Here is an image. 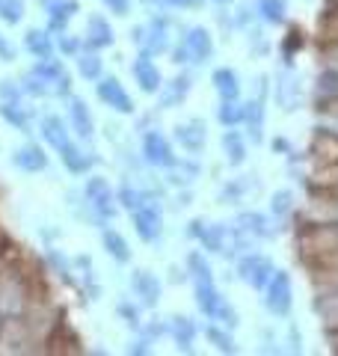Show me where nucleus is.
<instances>
[{"label": "nucleus", "instance_id": "nucleus-1", "mask_svg": "<svg viewBox=\"0 0 338 356\" xmlns=\"http://www.w3.org/2000/svg\"><path fill=\"white\" fill-rule=\"evenodd\" d=\"M24 92L30 95H69L72 92V77L65 72V65L54 57L39 60L33 69L24 74Z\"/></svg>", "mask_w": 338, "mask_h": 356}, {"label": "nucleus", "instance_id": "nucleus-2", "mask_svg": "<svg viewBox=\"0 0 338 356\" xmlns=\"http://www.w3.org/2000/svg\"><path fill=\"white\" fill-rule=\"evenodd\" d=\"M291 303H294V285H291V276L285 270H273L267 282V297H264V306L270 315L276 318H285L291 312Z\"/></svg>", "mask_w": 338, "mask_h": 356}, {"label": "nucleus", "instance_id": "nucleus-3", "mask_svg": "<svg viewBox=\"0 0 338 356\" xmlns=\"http://www.w3.org/2000/svg\"><path fill=\"white\" fill-rule=\"evenodd\" d=\"M214 54V39L205 27H193L184 36L182 48H175V63H205Z\"/></svg>", "mask_w": 338, "mask_h": 356}, {"label": "nucleus", "instance_id": "nucleus-4", "mask_svg": "<svg viewBox=\"0 0 338 356\" xmlns=\"http://www.w3.org/2000/svg\"><path fill=\"white\" fill-rule=\"evenodd\" d=\"M83 196H86V202L92 205V211L98 217H107V220H113L116 217V193H113V187L107 184V178H101V175H92L86 181V187H83Z\"/></svg>", "mask_w": 338, "mask_h": 356}, {"label": "nucleus", "instance_id": "nucleus-5", "mask_svg": "<svg viewBox=\"0 0 338 356\" xmlns=\"http://www.w3.org/2000/svg\"><path fill=\"white\" fill-rule=\"evenodd\" d=\"M134 42H137L145 54H163L169 48V21L152 18L149 24L134 30Z\"/></svg>", "mask_w": 338, "mask_h": 356}, {"label": "nucleus", "instance_id": "nucleus-6", "mask_svg": "<svg viewBox=\"0 0 338 356\" xmlns=\"http://www.w3.org/2000/svg\"><path fill=\"white\" fill-rule=\"evenodd\" d=\"M95 92L98 98L104 102L110 110H116V113H134V102H131V95L125 92V86L119 83V77H98V83H95Z\"/></svg>", "mask_w": 338, "mask_h": 356}, {"label": "nucleus", "instance_id": "nucleus-7", "mask_svg": "<svg viewBox=\"0 0 338 356\" xmlns=\"http://www.w3.org/2000/svg\"><path fill=\"white\" fill-rule=\"evenodd\" d=\"M143 154H145V161H149V163L166 166V170L178 163L172 146H169V140L163 137V134H157V131H149V134L143 137Z\"/></svg>", "mask_w": 338, "mask_h": 356}, {"label": "nucleus", "instance_id": "nucleus-8", "mask_svg": "<svg viewBox=\"0 0 338 356\" xmlns=\"http://www.w3.org/2000/svg\"><path fill=\"white\" fill-rule=\"evenodd\" d=\"M134 229H137V235L145 243H154L157 238H161V232H163L161 211H157L154 205H145V202L140 208H134Z\"/></svg>", "mask_w": 338, "mask_h": 356}, {"label": "nucleus", "instance_id": "nucleus-9", "mask_svg": "<svg viewBox=\"0 0 338 356\" xmlns=\"http://www.w3.org/2000/svg\"><path fill=\"white\" fill-rule=\"evenodd\" d=\"M241 280L243 282H250L252 288H264L270 282V276H273V261L264 259V255H246V259H241Z\"/></svg>", "mask_w": 338, "mask_h": 356}, {"label": "nucleus", "instance_id": "nucleus-10", "mask_svg": "<svg viewBox=\"0 0 338 356\" xmlns=\"http://www.w3.org/2000/svg\"><path fill=\"white\" fill-rule=\"evenodd\" d=\"M175 140L178 146H182L184 152L196 154L205 149V122L202 119H187L182 122V125H175Z\"/></svg>", "mask_w": 338, "mask_h": 356}, {"label": "nucleus", "instance_id": "nucleus-11", "mask_svg": "<svg viewBox=\"0 0 338 356\" xmlns=\"http://www.w3.org/2000/svg\"><path fill=\"white\" fill-rule=\"evenodd\" d=\"M131 72H134V81L140 83V89L143 92H157L163 83H161V72H157V65H154V60H152V54H140L137 60H134V65H131Z\"/></svg>", "mask_w": 338, "mask_h": 356}, {"label": "nucleus", "instance_id": "nucleus-12", "mask_svg": "<svg viewBox=\"0 0 338 356\" xmlns=\"http://www.w3.org/2000/svg\"><path fill=\"white\" fill-rule=\"evenodd\" d=\"M113 39H116V36H113V27L107 24V18L104 15H89L86 33H83V44H86V48H92V51L110 48Z\"/></svg>", "mask_w": 338, "mask_h": 356}, {"label": "nucleus", "instance_id": "nucleus-13", "mask_svg": "<svg viewBox=\"0 0 338 356\" xmlns=\"http://www.w3.org/2000/svg\"><path fill=\"white\" fill-rule=\"evenodd\" d=\"M13 163L24 172H42V170H48V154L36 143H27V146L13 152Z\"/></svg>", "mask_w": 338, "mask_h": 356}, {"label": "nucleus", "instance_id": "nucleus-14", "mask_svg": "<svg viewBox=\"0 0 338 356\" xmlns=\"http://www.w3.org/2000/svg\"><path fill=\"white\" fill-rule=\"evenodd\" d=\"M69 119H72V128L81 140H89L95 134V119L89 113L83 98H69Z\"/></svg>", "mask_w": 338, "mask_h": 356}, {"label": "nucleus", "instance_id": "nucleus-15", "mask_svg": "<svg viewBox=\"0 0 338 356\" xmlns=\"http://www.w3.org/2000/svg\"><path fill=\"white\" fill-rule=\"evenodd\" d=\"M60 158H63V163H65V170H69L72 175H83V172H89L92 170V163H95V158L89 152H83L77 143H65V146L60 149Z\"/></svg>", "mask_w": 338, "mask_h": 356}, {"label": "nucleus", "instance_id": "nucleus-16", "mask_svg": "<svg viewBox=\"0 0 338 356\" xmlns=\"http://www.w3.org/2000/svg\"><path fill=\"white\" fill-rule=\"evenodd\" d=\"M131 288H134V294H137L145 306H154L157 300H161V282H157L154 273H149V270H134Z\"/></svg>", "mask_w": 338, "mask_h": 356}, {"label": "nucleus", "instance_id": "nucleus-17", "mask_svg": "<svg viewBox=\"0 0 338 356\" xmlns=\"http://www.w3.org/2000/svg\"><path fill=\"white\" fill-rule=\"evenodd\" d=\"M45 3H48V24L56 33H63L65 24H69V21L74 18V13L81 9L77 0H45Z\"/></svg>", "mask_w": 338, "mask_h": 356}, {"label": "nucleus", "instance_id": "nucleus-18", "mask_svg": "<svg viewBox=\"0 0 338 356\" xmlns=\"http://www.w3.org/2000/svg\"><path fill=\"white\" fill-rule=\"evenodd\" d=\"M42 137L48 140L56 152H60L65 143H69V125H65L60 116H54V113H51V116H45V119H42Z\"/></svg>", "mask_w": 338, "mask_h": 356}, {"label": "nucleus", "instance_id": "nucleus-19", "mask_svg": "<svg viewBox=\"0 0 338 356\" xmlns=\"http://www.w3.org/2000/svg\"><path fill=\"white\" fill-rule=\"evenodd\" d=\"M246 122V134H250L252 143H261V131H264V104L261 102H250L243 104V116Z\"/></svg>", "mask_w": 338, "mask_h": 356}, {"label": "nucleus", "instance_id": "nucleus-20", "mask_svg": "<svg viewBox=\"0 0 338 356\" xmlns=\"http://www.w3.org/2000/svg\"><path fill=\"white\" fill-rule=\"evenodd\" d=\"M223 152H225V158H229L232 166H238L246 161V140H243V134L238 131H225L223 134Z\"/></svg>", "mask_w": 338, "mask_h": 356}, {"label": "nucleus", "instance_id": "nucleus-21", "mask_svg": "<svg viewBox=\"0 0 338 356\" xmlns=\"http://www.w3.org/2000/svg\"><path fill=\"white\" fill-rule=\"evenodd\" d=\"M24 48H27L36 60H45V57H51V54H54V39H51L45 30H27Z\"/></svg>", "mask_w": 338, "mask_h": 356}, {"label": "nucleus", "instance_id": "nucleus-22", "mask_svg": "<svg viewBox=\"0 0 338 356\" xmlns=\"http://www.w3.org/2000/svg\"><path fill=\"white\" fill-rule=\"evenodd\" d=\"M101 243H104V250L113 255L116 261H131V247H128V241H125V235H119L116 229H107L104 235H101Z\"/></svg>", "mask_w": 338, "mask_h": 356}, {"label": "nucleus", "instance_id": "nucleus-23", "mask_svg": "<svg viewBox=\"0 0 338 356\" xmlns=\"http://www.w3.org/2000/svg\"><path fill=\"white\" fill-rule=\"evenodd\" d=\"M214 89L220 92V98H238L241 92V81L234 69H217L214 72Z\"/></svg>", "mask_w": 338, "mask_h": 356}, {"label": "nucleus", "instance_id": "nucleus-24", "mask_svg": "<svg viewBox=\"0 0 338 356\" xmlns=\"http://www.w3.org/2000/svg\"><path fill=\"white\" fill-rule=\"evenodd\" d=\"M0 116H3L9 125H15L18 131L30 134V113L18 102H0Z\"/></svg>", "mask_w": 338, "mask_h": 356}, {"label": "nucleus", "instance_id": "nucleus-25", "mask_svg": "<svg viewBox=\"0 0 338 356\" xmlns=\"http://www.w3.org/2000/svg\"><path fill=\"white\" fill-rule=\"evenodd\" d=\"M187 92H190V77H175V81H169V86L163 89L161 104L163 107H175V102L182 104L187 98Z\"/></svg>", "mask_w": 338, "mask_h": 356}, {"label": "nucleus", "instance_id": "nucleus-26", "mask_svg": "<svg viewBox=\"0 0 338 356\" xmlns=\"http://www.w3.org/2000/svg\"><path fill=\"white\" fill-rule=\"evenodd\" d=\"M238 222H243V226H238L243 235H250V232L255 238H270L273 235V229L267 226V217H261V214H243Z\"/></svg>", "mask_w": 338, "mask_h": 356}, {"label": "nucleus", "instance_id": "nucleus-27", "mask_svg": "<svg viewBox=\"0 0 338 356\" xmlns=\"http://www.w3.org/2000/svg\"><path fill=\"white\" fill-rule=\"evenodd\" d=\"M255 9L267 24H282L285 21V0H258Z\"/></svg>", "mask_w": 338, "mask_h": 356}, {"label": "nucleus", "instance_id": "nucleus-28", "mask_svg": "<svg viewBox=\"0 0 338 356\" xmlns=\"http://www.w3.org/2000/svg\"><path fill=\"white\" fill-rule=\"evenodd\" d=\"M241 116H243V107L238 104V98H223V104L217 110V119L223 122V125L225 128H234L241 122Z\"/></svg>", "mask_w": 338, "mask_h": 356}, {"label": "nucleus", "instance_id": "nucleus-29", "mask_svg": "<svg viewBox=\"0 0 338 356\" xmlns=\"http://www.w3.org/2000/svg\"><path fill=\"white\" fill-rule=\"evenodd\" d=\"M169 330H172V336L182 348H190V341H193V336H196V324L190 318H172Z\"/></svg>", "mask_w": 338, "mask_h": 356}, {"label": "nucleus", "instance_id": "nucleus-30", "mask_svg": "<svg viewBox=\"0 0 338 356\" xmlns=\"http://www.w3.org/2000/svg\"><path fill=\"white\" fill-rule=\"evenodd\" d=\"M77 72H81L86 81H98L101 77V57L98 54H77Z\"/></svg>", "mask_w": 338, "mask_h": 356}, {"label": "nucleus", "instance_id": "nucleus-31", "mask_svg": "<svg viewBox=\"0 0 338 356\" xmlns=\"http://www.w3.org/2000/svg\"><path fill=\"white\" fill-rule=\"evenodd\" d=\"M187 267H190V273H193L196 282H214L211 264L202 259V252H190V255H187Z\"/></svg>", "mask_w": 338, "mask_h": 356}, {"label": "nucleus", "instance_id": "nucleus-32", "mask_svg": "<svg viewBox=\"0 0 338 356\" xmlns=\"http://www.w3.org/2000/svg\"><path fill=\"white\" fill-rule=\"evenodd\" d=\"M21 18H24V0H0V21L21 24Z\"/></svg>", "mask_w": 338, "mask_h": 356}, {"label": "nucleus", "instance_id": "nucleus-33", "mask_svg": "<svg viewBox=\"0 0 338 356\" xmlns=\"http://www.w3.org/2000/svg\"><path fill=\"white\" fill-rule=\"evenodd\" d=\"M116 199H119V202L125 205L128 211L140 208V205L145 202V199L140 196V191H137V187H131V184H122V187H119V193H116Z\"/></svg>", "mask_w": 338, "mask_h": 356}, {"label": "nucleus", "instance_id": "nucleus-34", "mask_svg": "<svg viewBox=\"0 0 338 356\" xmlns=\"http://www.w3.org/2000/svg\"><path fill=\"white\" fill-rule=\"evenodd\" d=\"M205 336H208V341H214V348H217V350H225V353H232V350H234V341H232L229 332H220L217 327H211Z\"/></svg>", "mask_w": 338, "mask_h": 356}, {"label": "nucleus", "instance_id": "nucleus-35", "mask_svg": "<svg viewBox=\"0 0 338 356\" xmlns=\"http://www.w3.org/2000/svg\"><path fill=\"white\" fill-rule=\"evenodd\" d=\"M288 211H291V193L288 191L273 193V214H288Z\"/></svg>", "mask_w": 338, "mask_h": 356}, {"label": "nucleus", "instance_id": "nucleus-36", "mask_svg": "<svg viewBox=\"0 0 338 356\" xmlns=\"http://www.w3.org/2000/svg\"><path fill=\"white\" fill-rule=\"evenodd\" d=\"M0 98H3V102H18V98H21V89H18L13 81H0Z\"/></svg>", "mask_w": 338, "mask_h": 356}, {"label": "nucleus", "instance_id": "nucleus-37", "mask_svg": "<svg viewBox=\"0 0 338 356\" xmlns=\"http://www.w3.org/2000/svg\"><path fill=\"white\" fill-rule=\"evenodd\" d=\"M104 3L113 15H128V9H131V0H104Z\"/></svg>", "mask_w": 338, "mask_h": 356}, {"label": "nucleus", "instance_id": "nucleus-38", "mask_svg": "<svg viewBox=\"0 0 338 356\" xmlns=\"http://www.w3.org/2000/svg\"><path fill=\"white\" fill-rule=\"evenodd\" d=\"M119 315L125 318L131 327H137V324H140V321H137V309H134V306H128V303H122V306H119Z\"/></svg>", "mask_w": 338, "mask_h": 356}, {"label": "nucleus", "instance_id": "nucleus-39", "mask_svg": "<svg viewBox=\"0 0 338 356\" xmlns=\"http://www.w3.org/2000/svg\"><path fill=\"white\" fill-rule=\"evenodd\" d=\"M0 60H3V63H13L15 60V48L3 36H0Z\"/></svg>", "mask_w": 338, "mask_h": 356}, {"label": "nucleus", "instance_id": "nucleus-40", "mask_svg": "<svg viewBox=\"0 0 338 356\" xmlns=\"http://www.w3.org/2000/svg\"><path fill=\"white\" fill-rule=\"evenodd\" d=\"M60 48H63L65 54H77V42H74V39H69V36L63 33V36H60Z\"/></svg>", "mask_w": 338, "mask_h": 356}, {"label": "nucleus", "instance_id": "nucleus-41", "mask_svg": "<svg viewBox=\"0 0 338 356\" xmlns=\"http://www.w3.org/2000/svg\"><path fill=\"white\" fill-rule=\"evenodd\" d=\"M163 3H169V6H182V9H187V6H199L202 0H163Z\"/></svg>", "mask_w": 338, "mask_h": 356}, {"label": "nucleus", "instance_id": "nucleus-42", "mask_svg": "<svg viewBox=\"0 0 338 356\" xmlns=\"http://www.w3.org/2000/svg\"><path fill=\"white\" fill-rule=\"evenodd\" d=\"M220 3H223V0H220Z\"/></svg>", "mask_w": 338, "mask_h": 356}]
</instances>
